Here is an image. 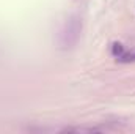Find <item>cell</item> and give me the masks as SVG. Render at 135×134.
<instances>
[{"mask_svg":"<svg viewBox=\"0 0 135 134\" xmlns=\"http://www.w3.org/2000/svg\"><path fill=\"white\" fill-rule=\"evenodd\" d=\"M83 32V21L77 14H71L61 24L57 33V46L61 51H71L77 46Z\"/></svg>","mask_w":135,"mask_h":134,"instance_id":"obj_1","label":"cell"},{"mask_svg":"<svg viewBox=\"0 0 135 134\" xmlns=\"http://www.w3.org/2000/svg\"><path fill=\"white\" fill-rule=\"evenodd\" d=\"M113 46H115V47H113V54H115V55H121V54H123V46H121L119 43H118V44H113Z\"/></svg>","mask_w":135,"mask_h":134,"instance_id":"obj_2","label":"cell"}]
</instances>
